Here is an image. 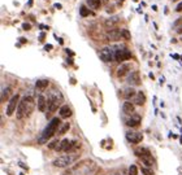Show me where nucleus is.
Listing matches in <instances>:
<instances>
[{"label": "nucleus", "instance_id": "nucleus-1", "mask_svg": "<svg viewBox=\"0 0 182 175\" xmlns=\"http://www.w3.org/2000/svg\"><path fill=\"white\" fill-rule=\"evenodd\" d=\"M34 108H35V101H34V99L31 96H25V97H22L20 100V104L16 110L17 119H24V118L29 117L33 113Z\"/></svg>", "mask_w": 182, "mask_h": 175}, {"label": "nucleus", "instance_id": "nucleus-2", "mask_svg": "<svg viewBox=\"0 0 182 175\" xmlns=\"http://www.w3.org/2000/svg\"><path fill=\"white\" fill-rule=\"evenodd\" d=\"M63 103V95L59 91H54L47 99V118H50L52 113L59 109V105Z\"/></svg>", "mask_w": 182, "mask_h": 175}, {"label": "nucleus", "instance_id": "nucleus-3", "mask_svg": "<svg viewBox=\"0 0 182 175\" xmlns=\"http://www.w3.org/2000/svg\"><path fill=\"white\" fill-rule=\"evenodd\" d=\"M60 123H61V121H60L59 118H52L51 122L48 123V126L46 127V130L43 131V135H42V138L38 140V143H39V144H44L47 140L51 139V138L56 134L57 129L60 127Z\"/></svg>", "mask_w": 182, "mask_h": 175}, {"label": "nucleus", "instance_id": "nucleus-4", "mask_svg": "<svg viewBox=\"0 0 182 175\" xmlns=\"http://www.w3.org/2000/svg\"><path fill=\"white\" fill-rule=\"evenodd\" d=\"M78 158L77 154H65V156H60L54 160L52 165L55 167H59V169H65L68 166H70L72 164H74V161Z\"/></svg>", "mask_w": 182, "mask_h": 175}, {"label": "nucleus", "instance_id": "nucleus-5", "mask_svg": "<svg viewBox=\"0 0 182 175\" xmlns=\"http://www.w3.org/2000/svg\"><path fill=\"white\" fill-rule=\"evenodd\" d=\"M18 104H20V95H18V94H17V95H13L12 99L9 100V101H8L5 114H7L8 117L12 116L13 113L17 110V107H18Z\"/></svg>", "mask_w": 182, "mask_h": 175}, {"label": "nucleus", "instance_id": "nucleus-6", "mask_svg": "<svg viewBox=\"0 0 182 175\" xmlns=\"http://www.w3.org/2000/svg\"><path fill=\"white\" fill-rule=\"evenodd\" d=\"M132 59V52L128 49H119L115 52V60L117 62H124Z\"/></svg>", "mask_w": 182, "mask_h": 175}, {"label": "nucleus", "instance_id": "nucleus-7", "mask_svg": "<svg viewBox=\"0 0 182 175\" xmlns=\"http://www.w3.org/2000/svg\"><path fill=\"white\" fill-rule=\"evenodd\" d=\"M99 56H100V59L104 61V62H111L115 57V53L112 52L111 48L104 47L103 49H100V52H99Z\"/></svg>", "mask_w": 182, "mask_h": 175}, {"label": "nucleus", "instance_id": "nucleus-8", "mask_svg": "<svg viewBox=\"0 0 182 175\" xmlns=\"http://www.w3.org/2000/svg\"><path fill=\"white\" fill-rule=\"evenodd\" d=\"M126 139L132 144H138L143 140V135L142 132H137V131H129L126 132Z\"/></svg>", "mask_w": 182, "mask_h": 175}, {"label": "nucleus", "instance_id": "nucleus-9", "mask_svg": "<svg viewBox=\"0 0 182 175\" xmlns=\"http://www.w3.org/2000/svg\"><path fill=\"white\" fill-rule=\"evenodd\" d=\"M107 37H108V39H109L111 42H117V40H120V39L122 38V35H121V30L111 29V30H108Z\"/></svg>", "mask_w": 182, "mask_h": 175}, {"label": "nucleus", "instance_id": "nucleus-10", "mask_svg": "<svg viewBox=\"0 0 182 175\" xmlns=\"http://www.w3.org/2000/svg\"><path fill=\"white\" fill-rule=\"evenodd\" d=\"M128 82H129V84H132V86H139L141 84L139 72H132V73H130L129 78H128Z\"/></svg>", "mask_w": 182, "mask_h": 175}, {"label": "nucleus", "instance_id": "nucleus-11", "mask_svg": "<svg viewBox=\"0 0 182 175\" xmlns=\"http://www.w3.org/2000/svg\"><path fill=\"white\" fill-rule=\"evenodd\" d=\"M141 121H142V118L139 114H132V117L128 119L126 125L129 127H138V126L141 125Z\"/></svg>", "mask_w": 182, "mask_h": 175}, {"label": "nucleus", "instance_id": "nucleus-12", "mask_svg": "<svg viewBox=\"0 0 182 175\" xmlns=\"http://www.w3.org/2000/svg\"><path fill=\"white\" fill-rule=\"evenodd\" d=\"M57 152H72V142L68 139H64L60 142Z\"/></svg>", "mask_w": 182, "mask_h": 175}, {"label": "nucleus", "instance_id": "nucleus-13", "mask_svg": "<svg viewBox=\"0 0 182 175\" xmlns=\"http://www.w3.org/2000/svg\"><path fill=\"white\" fill-rule=\"evenodd\" d=\"M117 77L124 78L126 74H130V64H121V66L117 69Z\"/></svg>", "mask_w": 182, "mask_h": 175}, {"label": "nucleus", "instance_id": "nucleus-14", "mask_svg": "<svg viewBox=\"0 0 182 175\" xmlns=\"http://www.w3.org/2000/svg\"><path fill=\"white\" fill-rule=\"evenodd\" d=\"M59 113H60V117L64 118V119H67V118H69L72 116V109L69 108V105H61Z\"/></svg>", "mask_w": 182, "mask_h": 175}, {"label": "nucleus", "instance_id": "nucleus-15", "mask_svg": "<svg viewBox=\"0 0 182 175\" xmlns=\"http://www.w3.org/2000/svg\"><path fill=\"white\" fill-rule=\"evenodd\" d=\"M37 104H38V109H39L41 112H46V110H47V99H46L43 95H39V96H38Z\"/></svg>", "mask_w": 182, "mask_h": 175}, {"label": "nucleus", "instance_id": "nucleus-16", "mask_svg": "<svg viewBox=\"0 0 182 175\" xmlns=\"http://www.w3.org/2000/svg\"><path fill=\"white\" fill-rule=\"evenodd\" d=\"M134 109H135V107L130 101H125L122 105V110H124V113H126V114H134Z\"/></svg>", "mask_w": 182, "mask_h": 175}, {"label": "nucleus", "instance_id": "nucleus-17", "mask_svg": "<svg viewBox=\"0 0 182 175\" xmlns=\"http://www.w3.org/2000/svg\"><path fill=\"white\" fill-rule=\"evenodd\" d=\"M134 101H135V105H143L146 103V95L142 92V91H139V92H137L135 97H134Z\"/></svg>", "mask_w": 182, "mask_h": 175}, {"label": "nucleus", "instance_id": "nucleus-18", "mask_svg": "<svg viewBox=\"0 0 182 175\" xmlns=\"http://www.w3.org/2000/svg\"><path fill=\"white\" fill-rule=\"evenodd\" d=\"M134 153H135V156L139 157V158L146 157V156H151V152L147 149V148H137V149L134 151Z\"/></svg>", "mask_w": 182, "mask_h": 175}, {"label": "nucleus", "instance_id": "nucleus-19", "mask_svg": "<svg viewBox=\"0 0 182 175\" xmlns=\"http://www.w3.org/2000/svg\"><path fill=\"white\" fill-rule=\"evenodd\" d=\"M11 95H12V88L11 87H7V88L3 90L2 92V103H5L7 100H11Z\"/></svg>", "mask_w": 182, "mask_h": 175}, {"label": "nucleus", "instance_id": "nucleus-20", "mask_svg": "<svg viewBox=\"0 0 182 175\" xmlns=\"http://www.w3.org/2000/svg\"><path fill=\"white\" fill-rule=\"evenodd\" d=\"M135 95L137 92L134 91V88H132V87H129V88L126 90H124V92H122V96L126 100H130V99H133V97H135Z\"/></svg>", "mask_w": 182, "mask_h": 175}, {"label": "nucleus", "instance_id": "nucleus-21", "mask_svg": "<svg viewBox=\"0 0 182 175\" xmlns=\"http://www.w3.org/2000/svg\"><path fill=\"white\" fill-rule=\"evenodd\" d=\"M119 17H112V18H109V20H107L106 21V27L108 29V30H111V29H115V26L117 25V22H119Z\"/></svg>", "mask_w": 182, "mask_h": 175}, {"label": "nucleus", "instance_id": "nucleus-22", "mask_svg": "<svg viewBox=\"0 0 182 175\" xmlns=\"http://www.w3.org/2000/svg\"><path fill=\"white\" fill-rule=\"evenodd\" d=\"M142 162L146 165V167H151L154 164H155V161L152 158V156H146V157H142Z\"/></svg>", "mask_w": 182, "mask_h": 175}, {"label": "nucleus", "instance_id": "nucleus-23", "mask_svg": "<svg viewBox=\"0 0 182 175\" xmlns=\"http://www.w3.org/2000/svg\"><path fill=\"white\" fill-rule=\"evenodd\" d=\"M48 84H50V81H47V79H39V81H37V83H35L37 88H39V90L47 88V87H48Z\"/></svg>", "mask_w": 182, "mask_h": 175}, {"label": "nucleus", "instance_id": "nucleus-24", "mask_svg": "<svg viewBox=\"0 0 182 175\" xmlns=\"http://www.w3.org/2000/svg\"><path fill=\"white\" fill-rule=\"evenodd\" d=\"M87 4L93 9H99L100 8V0H87Z\"/></svg>", "mask_w": 182, "mask_h": 175}, {"label": "nucleus", "instance_id": "nucleus-25", "mask_svg": "<svg viewBox=\"0 0 182 175\" xmlns=\"http://www.w3.org/2000/svg\"><path fill=\"white\" fill-rule=\"evenodd\" d=\"M69 129H70V125H69L68 122H67V123H64L63 126H60V129H59V135H64L65 132H68Z\"/></svg>", "mask_w": 182, "mask_h": 175}, {"label": "nucleus", "instance_id": "nucleus-26", "mask_svg": "<svg viewBox=\"0 0 182 175\" xmlns=\"http://www.w3.org/2000/svg\"><path fill=\"white\" fill-rule=\"evenodd\" d=\"M59 145H60L59 140H52L51 143H48V148H50V149H54V151H57L59 149Z\"/></svg>", "mask_w": 182, "mask_h": 175}, {"label": "nucleus", "instance_id": "nucleus-27", "mask_svg": "<svg viewBox=\"0 0 182 175\" xmlns=\"http://www.w3.org/2000/svg\"><path fill=\"white\" fill-rule=\"evenodd\" d=\"M121 35H122V38H124V39H126V40H130V39H132L130 31H129V30H126V29L121 30Z\"/></svg>", "mask_w": 182, "mask_h": 175}, {"label": "nucleus", "instance_id": "nucleus-28", "mask_svg": "<svg viewBox=\"0 0 182 175\" xmlns=\"http://www.w3.org/2000/svg\"><path fill=\"white\" fill-rule=\"evenodd\" d=\"M80 13H81V16H82V17H87V16L90 14V11H89L85 5H82V7L80 8Z\"/></svg>", "mask_w": 182, "mask_h": 175}, {"label": "nucleus", "instance_id": "nucleus-29", "mask_svg": "<svg viewBox=\"0 0 182 175\" xmlns=\"http://www.w3.org/2000/svg\"><path fill=\"white\" fill-rule=\"evenodd\" d=\"M128 175H138V167H137L135 165H132V166L129 167Z\"/></svg>", "mask_w": 182, "mask_h": 175}, {"label": "nucleus", "instance_id": "nucleus-30", "mask_svg": "<svg viewBox=\"0 0 182 175\" xmlns=\"http://www.w3.org/2000/svg\"><path fill=\"white\" fill-rule=\"evenodd\" d=\"M80 148H81V143L77 142V140H73V142H72V152L80 149Z\"/></svg>", "mask_w": 182, "mask_h": 175}, {"label": "nucleus", "instance_id": "nucleus-31", "mask_svg": "<svg viewBox=\"0 0 182 175\" xmlns=\"http://www.w3.org/2000/svg\"><path fill=\"white\" fill-rule=\"evenodd\" d=\"M142 173L143 175H154V171L150 167H142Z\"/></svg>", "mask_w": 182, "mask_h": 175}, {"label": "nucleus", "instance_id": "nucleus-32", "mask_svg": "<svg viewBox=\"0 0 182 175\" xmlns=\"http://www.w3.org/2000/svg\"><path fill=\"white\" fill-rule=\"evenodd\" d=\"M22 27H24V30H30V29H31V25H30V24H24Z\"/></svg>", "mask_w": 182, "mask_h": 175}, {"label": "nucleus", "instance_id": "nucleus-33", "mask_svg": "<svg viewBox=\"0 0 182 175\" xmlns=\"http://www.w3.org/2000/svg\"><path fill=\"white\" fill-rule=\"evenodd\" d=\"M176 11L177 12H182V2L178 4V5H177V8H176Z\"/></svg>", "mask_w": 182, "mask_h": 175}, {"label": "nucleus", "instance_id": "nucleus-34", "mask_svg": "<svg viewBox=\"0 0 182 175\" xmlns=\"http://www.w3.org/2000/svg\"><path fill=\"white\" fill-rule=\"evenodd\" d=\"M180 24H182V18H178V20H177L176 22H174V26H178Z\"/></svg>", "mask_w": 182, "mask_h": 175}, {"label": "nucleus", "instance_id": "nucleus-35", "mask_svg": "<svg viewBox=\"0 0 182 175\" xmlns=\"http://www.w3.org/2000/svg\"><path fill=\"white\" fill-rule=\"evenodd\" d=\"M44 48H46V51H51V49H52V46H51V44H47Z\"/></svg>", "mask_w": 182, "mask_h": 175}, {"label": "nucleus", "instance_id": "nucleus-36", "mask_svg": "<svg viewBox=\"0 0 182 175\" xmlns=\"http://www.w3.org/2000/svg\"><path fill=\"white\" fill-rule=\"evenodd\" d=\"M67 53H68V55H70V56H74V53H73L72 51H69V49H67Z\"/></svg>", "mask_w": 182, "mask_h": 175}, {"label": "nucleus", "instance_id": "nucleus-37", "mask_svg": "<svg viewBox=\"0 0 182 175\" xmlns=\"http://www.w3.org/2000/svg\"><path fill=\"white\" fill-rule=\"evenodd\" d=\"M178 33H180V34H182V27H181V29H178Z\"/></svg>", "mask_w": 182, "mask_h": 175}, {"label": "nucleus", "instance_id": "nucleus-38", "mask_svg": "<svg viewBox=\"0 0 182 175\" xmlns=\"http://www.w3.org/2000/svg\"><path fill=\"white\" fill-rule=\"evenodd\" d=\"M109 175H115V174H113V173H112V174H109Z\"/></svg>", "mask_w": 182, "mask_h": 175}, {"label": "nucleus", "instance_id": "nucleus-39", "mask_svg": "<svg viewBox=\"0 0 182 175\" xmlns=\"http://www.w3.org/2000/svg\"><path fill=\"white\" fill-rule=\"evenodd\" d=\"M173 2H177V0H173Z\"/></svg>", "mask_w": 182, "mask_h": 175}, {"label": "nucleus", "instance_id": "nucleus-40", "mask_svg": "<svg viewBox=\"0 0 182 175\" xmlns=\"http://www.w3.org/2000/svg\"><path fill=\"white\" fill-rule=\"evenodd\" d=\"M181 39H182V38H181Z\"/></svg>", "mask_w": 182, "mask_h": 175}]
</instances>
